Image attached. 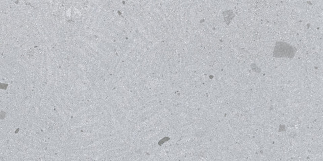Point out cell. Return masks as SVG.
<instances>
[{
	"label": "cell",
	"mask_w": 323,
	"mask_h": 161,
	"mask_svg": "<svg viewBox=\"0 0 323 161\" xmlns=\"http://www.w3.org/2000/svg\"><path fill=\"white\" fill-rule=\"evenodd\" d=\"M296 54V48L288 43L277 42L273 50V56L276 58L286 57L293 59Z\"/></svg>",
	"instance_id": "cell-1"
}]
</instances>
